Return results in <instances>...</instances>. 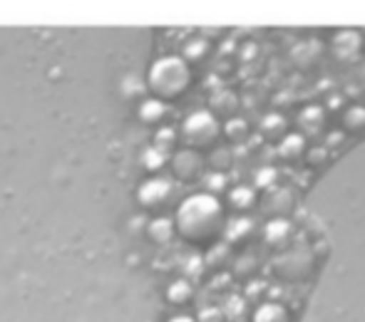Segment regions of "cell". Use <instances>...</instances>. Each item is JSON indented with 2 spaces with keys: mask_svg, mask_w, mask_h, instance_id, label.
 Segmentation results:
<instances>
[{
  "mask_svg": "<svg viewBox=\"0 0 365 322\" xmlns=\"http://www.w3.org/2000/svg\"><path fill=\"white\" fill-rule=\"evenodd\" d=\"M174 231L192 245H214L224 236L226 228V208L221 198L199 191L187 196L177 206L174 213Z\"/></svg>",
  "mask_w": 365,
  "mask_h": 322,
  "instance_id": "1",
  "label": "cell"
},
{
  "mask_svg": "<svg viewBox=\"0 0 365 322\" xmlns=\"http://www.w3.org/2000/svg\"><path fill=\"white\" fill-rule=\"evenodd\" d=\"M145 85L149 97L169 104L192 87V68L179 55H164L154 60L152 68L147 70Z\"/></svg>",
  "mask_w": 365,
  "mask_h": 322,
  "instance_id": "2",
  "label": "cell"
},
{
  "mask_svg": "<svg viewBox=\"0 0 365 322\" xmlns=\"http://www.w3.org/2000/svg\"><path fill=\"white\" fill-rule=\"evenodd\" d=\"M179 139L184 141V149H192V151H197V154L217 149V144L221 139V122L217 117L209 114L207 109L192 112V114L182 122Z\"/></svg>",
  "mask_w": 365,
  "mask_h": 322,
  "instance_id": "3",
  "label": "cell"
},
{
  "mask_svg": "<svg viewBox=\"0 0 365 322\" xmlns=\"http://www.w3.org/2000/svg\"><path fill=\"white\" fill-rule=\"evenodd\" d=\"M313 250L303 248V245H296V248H289L284 253H279L274 260H271V273H274L276 280L289 285H301L306 283L313 275Z\"/></svg>",
  "mask_w": 365,
  "mask_h": 322,
  "instance_id": "4",
  "label": "cell"
},
{
  "mask_svg": "<svg viewBox=\"0 0 365 322\" xmlns=\"http://www.w3.org/2000/svg\"><path fill=\"white\" fill-rule=\"evenodd\" d=\"M172 196H174V186L169 178H162V176H152L147 181L140 183L137 188V203L142 206V211L147 213H159L172 203Z\"/></svg>",
  "mask_w": 365,
  "mask_h": 322,
  "instance_id": "5",
  "label": "cell"
},
{
  "mask_svg": "<svg viewBox=\"0 0 365 322\" xmlns=\"http://www.w3.org/2000/svg\"><path fill=\"white\" fill-rule=\"evenodd\" d=\"M298 201L289 186H274L259 198V208L269 221H291Z\"/></svg>",
  "mask_w": 365,
  "mask_h": 322,
  "instance_id": "6",
  "label": "cell"
},
{
  "mask_svg": "<svg viewBox=\"0 0 365 322\" xmlns=\"http://www.w3.org/2000/svg\"><path fill=\"white\" fill-rule=\"evenodd\" d=\"M167 166L174 178L189 183V181H197V178L204 176L207 161L202 159V154H197V151H192V149H177L172 156H169Z\"/></svg>",
  "mask_w": 365,
  "mask_h": 322,
  "instance_id": "7",
  "label": "cell"
},
{
  "mask_svg": "<svg viewBox=\"0 0 365 322\" xmlns=\"http://www.w3.org/2000/svg\"><path fill=\"white\" fill-rule=\"evenodd\" d=\"M293 241V226L291 221H269L264 228H261V243H264L266 250L271 253H284L289 250V245Z\"/></svg>",
  "mask_w": 365,
  "mask_h": 322,
  "instance_id": "8",
  "label": "cell"
},
{
  "mask_svg": "<svg viewBox=\"0 0 365 322\" xmlns=\"http://www.w3.org/2000/svg\"><path fill=\"white\" fill-rule=\"evenodd\" d=\"M259 206V193L254 191V186H234L226 191V206L236 216H246Z\"/></svg>",
  "mask_w": 365,
  "mask_h": 322,
  "instance_id": "9",
  "label": "cell"
},
{
  "mask_svg": "<svg viewBox=\"0 0 365 322\" xmlns=\"http://www.w3.org/2000/svg\"><path fill=\"white\" fill-rule=\"evenodd\" d=\"M239 107H241V102H239V95H236V92L219 90V92H214L212 100H209V109L207 112L212 117H217L219 122L221 119L229 122V119H234V117H236Z\"/></svg>",
  "mask_w": 365,
  "mask_h": 322,
  "instance_id": "10",
  "label": "cell"
},
{
  "mask_svg": "<svg viewBox=\"0 0 365 322\" xmlns=\"http://www.w3.org/2000/svg\"><path fill=\"white\" fill-rule=\"evenodd\" d=\"M331 50H333V55H336L338 60L358 58V55H361V50H363L361 33H356V30H341V33L333 38Z\"/></svg>",
  "mask_w": 365,
  "mask_h": 322,
  "instance_id": "11",
  "label": "cell"
},
{
  "mask_svg": "<svg viewBox=\"0 0 365 322\" xmlns=\"http://www.w3.org/2000/svg\"><path fill=\"white\" fill-rule=\"evenodd\" d=\"M254 233H256V223L249 216H236L231 221H226L224 236L221 238L229 245H246L254 238Z\"/></svg>",
  "mask_w": 365,
  "mask_h": 322,
  "instance_id": "12",
  "label": "cell"
},
{
  "mask_svg": "<svg viewBox=\"0 0 365 322\" xmlns=\"http://www.w3.org/2000/svg\"><path fill=\"white\" fill-rule=\"evenodd\" d=\"M169 114V107L164 102L154 100V97H147V100L140 102L137 107V119L142 122L145 127H159Z\"/></svg>",
  "mask_w": 365,
  "mask_h": 322,
  "instance_id": "13",
  "label": "cell"
},
{
  "mask_svg": "<svg viewBox=\"0 0 365 322\" xmlns=\"http://www.w3.org/2000/svg\"><path fill=\"white\" fill-rule=\"evenodd\" d=\"M306 151H308L306 136L298 134V132H289V134L279 141V156L286 163H296L298 159H303Z\"/></svg>",
  "mask_w": 365,
  "mask_h": 322,
  "instance_id": "14",
  "label": "cell"
},
{
  "mask_svg": "<svg viewBox=\"0 0 365 322\" xmlns=\"http://www.w3.org/2000/svg\"><path fill=\"white\" fill-rule=\"evenodd\" d=\"M209 55H212V43H209L207 38H189L187 43H184L182 55H179V58H182L189 68H194V65L207 63Z\"/></svg>",
  "mask_w": 365,
  "mask_h": 322,
  "instance_id": "15",
  "label": "cell"
},
{
  "mask_svg": "<svg viewBox=\"0 0 365 322\" xmlns=\"http://www.w3.org/2000/svg\"><path fill=\"white\" fill-rule=\"evenodd\" d=\"M289 134V122H286L284 114L279 112H271L261 119V136L269 141H281L284 136Z\"/></svg>",
  "mask_w": 365,
  "mask_h": 322,
  "instance_id": "16",
  "label": "cell"
},
{
  "mask_svg": "<svg viewBox=\"0 0 365 322\" xmlns=\"http://www.w3.org/2000/svg\"><path fill=\"white\" fill-rule=\"evenodd\" d=\"M321 48H318V43H303V45H298L296 50H293V55H291V60H293V65H296L298 70H313L318 63H321Z\"/></svg>",
  "mask_w": 365,
  "mask_h": 322,
  "instance_id": "17",
  "label": "cell"
},
{
  "mask_svg": "<svg viewBox=\"0 0 365 322\" xmlns=\"http://www.w3.org/2000/svg\"><path fill=\"white\" fill-rule=\"evenodd\" d=\"M147 236H149V241H152V243L167 245L174 236H177V231H174V221H172V218H167V216L154 218V221L147 226Z\"/></svg>",
  "mask_w": 365,
  "mask_h": 322,
  "instance_id": "18",
  "label": "cell"
},
{
  "mask_svg": "<svg viewBox=\"0 0 365 322\" xmlns=\"http://www.w3.org/2000/svg\"><path fill=\"white\" fill-rule=\"evenodd\" d=\"M251 322H291V315L281 303H264L254 310Z\"/></svg>",
  "mask_w": 365,
  "mask_h": 322,
  "instance_id": "19",
  "label": "cell"
},
{
  "mask_svg": "<svg viewBox=\"0 0 365 322\" xmlns=\"http://www.w3.org/2000/svg\"><path fill=\"white\" fill-rule=\"evenodd\" d=\"M192 298H194V288H192V283L184 278L174 280L167 288V303L174 305V308H184V305L192 303Z\"/></svg>",
  "mask_w": 365,
  "mask_h": 322,
  "instance_id": "20",
  "label": "cell"
},
{
  "mask_svg": "<svg viewBox=\"0 0 365 322\" xmlns=\"http://www.w3.org/2000/svg\"><path fill=\"white\" fill-rule=\"evenodd\" d=\"M221 136L229 139L231 144H241V141H246V136H249V122L241 119V117H234V119L224 122V124H221Z\"/></svg>",
  "mask_w": 365,
  "mask_h": 322,
  "instance_id": "21",
  "label": "cell"
},
{
  "mask_svg": "<svg viewBox=\"0 0 365 322\" xmlns=\"http://www.w3.org/2000/svg\"><path fill=\"white\" fill-rule=\"evenodd\" d=\"M341 127L346 134H361L365 132V107H351L343 112Z\"/></svg>",
  "mask_w": 365,
  "mask_h": 322,
  "instance_id": "22",
  "label": "cell"
},
{
  "mask_svg": "<svg viewBox=\"0 0 365 322\" xmlns=\"http://www.w3.org/2000/svg\"><path fill=\"white\" fill-rule=\"evenodd\" d=\"M140 161H142V168H145L147 173H159L164 166L169 163V156L164 154L162 149H157V146H147L145 151H142V156H140Z\"/></svg>",
  "mask_w": 365,
  "mask_h": 322,
  "instance_id": "23",
  "label": "cell"
},
{
  "mask_svg": "<svg viewBox=\"0 0 365 322\" xmlns=\"http://www.w3.org/2000/svg\"><path fill=\"white\" fill-rule=\"evenodd\" d=\"M177 141H179L177 129H172V127H159L157 134H154V144L152 146H157V149H162L164 154H167L169 149H174V146H177Z\"/></svg>",
  "mask_w": 365,
  "mask_h": 322,
  "instance_id": "24",
  "label": "cell"
},
{
  "mask_svg": "<svg viewBox=\"0 0 365 322\" xmlns=\"http://www.w3.org/2000/svg\"><path fill=\"white\" fill-rule=\"evenodd\" d=\"M276 178H279V171L274 166H264L256 171V178H254V191H271L276 186Z\"/></svg>",
  "mask_w": 365,
  "mask_h": 322,
  "instance_id": "25",
  "label": "cell"
},
{
  "mask_svg": "<svg viewBox=\"0 0 365 322\" xmlns=\"http://www.w3.org/2000/svg\"><path fill=\"white\" fill-rule=\"evenodd\" d=\"M214 154L209 156V168H212V173H226L231 168V161H234V156H231L229 149H212Z\"/></svg>",
  "mask_w": 365,
  "mask_h": 322,
  "instance_id": "26",
  "label": "cell"
},
{
  "mask_svg": "<svg viewBox=\"0 0 365 322\" xmlns=\"http://www.w3.org/2000/svg\"><path fill=\"white\" fill-rule=\"evenodd\" d=\"M259 268H261V263H259V258H256V255H244V258L236 260L234 273L241 275V278H249V275L254 278V275L259 273Z\"/></svg>",
  "mask_w": 365,
  "mask_h": 322,
  "instance_id": "27",
  "label": "cell"
},
{
  "mask_svg": "<svg viewBox=\"0 0 365 322\" xmlns=\"http://www.w3.org/2000/svg\"><path fill=\"white\" fill-rule=\"evenodd\" d=\"M207 191L204 193H209V196H221V193H226L229 191V183H226V173H209L207 178Z\"/></svg>",
  "mask_w": 365,
  "mask_h": 322,
  "instance_id": "28",
  "label": "cell"
},
{
  "mask_svg": "<svg viewBox=\"0 0 365 322\" xmlns=\"http://www.w3.org/2000/svg\"><path fill=\"white\" fill-rule=\"evenodd\" d=\"M298 122H301L303 127H311V132L321 129L323 109H318V107H306V109L301 112V117H298Z\"/></svg>",
  "mask_w": 365,
  "mask_h": 322,
  "instance_id": "29",
  "label": "cell"
},
{
  "mask_svg": "<svg viewBox=\"0 0 365 322\" xmlns=\"http://www.w3.org/2000/svg\"><path fill=\"white\" fill-rule=\"evenodd\" d=\"M303 159H306V163L311 168H321L323 163L328 161V151L323 149V146H313V149L306 151V156H303Z\"/></svg>",
  "mask_w": 365,
  "mask_h": 322,
  "instance_id": "30",
  "label": "cell"
},
{
  "mask_svg": "<svg viewBox=\"0 0 365 322\" xmlns=\"http://www.w3.org/2000/svg\"><path fill=\"white\" fill-rule=\"evenodd\" d=\"M194 322H224V313L219 308H204Z\"/></svg>",
  "mask_w": 365,
  "mask_h": 322,
  "instance_id": "31",
  "label": "cell"
},
{
  "mask_svg": "<svg viewBox=\"0 0 365 322\" xmlns=\"http://www.w3.org/2000/svg\"><path fill=\"white\" fill-rule=\"evenodd\" d=\"M343 141V134L341 132H331V134H328V139H326V144L328 146H338Z\"/></svg>",
  "mask_w": 365,
  "mask_h": 322,
  "instance_id": "32",
  "label": "cell"
},
{
  "mask_svg": "<svg viewBox=\"0 0 365 322\" xmlns=\"http://www.w3.org/2000/svg\"><path fill=\"white\" fill-rule=\"evenodd\" d=\"M169 322H194V318H189V315H177V318H172Z\"/></svg>",
  "mask_w": 365,
  "mask_h": 322,
  "instance_id": "33",
  "label": "cell"
},
{
  "mask_svg": "<svg viewBox=\"0 0 365 322\" xmlns=\"http://www.w3.org/2000/svg\"><path fill=\"white\" fill-rule=\"evenodd\" d=\"M333 97H336V100L328 102V107H333V109H336V107H341V95H333Z\"/></svg>",
  "mask_w": 365,
  "mask_h": 322,
  "instance_id": "34",
  "label": "cell"
},
{
  "mask_svg": "<svg viewBox=\"0 0 365 322\" xmlns=\"http://www.w3.org/2000/svg\"><path fill=\"white\" fill-rule=\"evenodd\" d=\"M363 80H365V70H363Z\"/></svg>",
  "mask_w": 365,
  "mask_h": 322,
  "instance_id": "35",
  "label": "cell"
}]
</instances>
